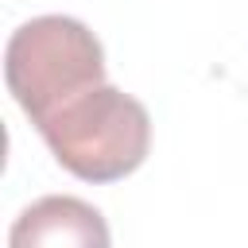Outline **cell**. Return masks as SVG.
Masks as SVG:
<instances>
[{
	"instance_id": "obj_1",
	"label": "cell",
	"mask_w": 248,
	"mask_h": 248,
	"mask_svg": "<svg viewBox=\"0 0 248 248\" xmlns=\"http://www.w3.org/2000/svg\"><path fill=\"white\" fill-rule=\"evenodd\" d=\"M35 128L46 140L58 167H66L81 182L128 178L132 170H140L151 147L147 108L108 81L78 93Z\"/></svg>"
},
{
	"instance_id": "obj_3",
	"label": "cell",
	"mask_w": 248,
	"mask_h": 248,
	"mask_svg": "<svg viewBox=\"0 0 248 248\" xmlns=\"http://www.w3.org/2000/svg\"><path fill=\"white\" fill-rule=\"evenodd\" d=\"M8 248H112V232L97 205L74 194H46L12 221Z\"/></svg>"
},
{
	"instance_id": "obj_2",
	"label": "cell",
	"mask_w": 248,
	"mask_h": 248,
	"mask_svg": "<svg viewBox=\"0 0 248 248\" xmlns=\"http://www.w3.org/2000/svg\"><path fill=\"white\" fill-rule=\"evenodd\" d=\"M4 78L16 105L39 124L78 93L105 85V46L74 16H35L12 31Z\"/></svg>"
}]
</instances>
